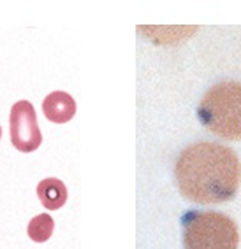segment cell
Masks as SVG:
<instances>
[{
    "instance_id": "3",
    "label": "cell",
    "mask_w": 241,
    "mask_h": 249,
    "mask_svg": "<svg viewBox=\"0 0 241 249\" xmlns=\"http://www.w3.org/2000/svg\"><path fill=\"white\" fill-rule=\"evenodd\" d=\"M185 249H238L240 231L227 214L196 211L183 218Z\"/></svg>"
},
{
    "instance_id": "8",
    "label": "cell",
    "mask_w": 241,
    "mask_h": 249,
    "mask_svg": "<svg viewBox=\"0 0 241 249\" xmlns=\"http://www.w3.org/2000/svg\"><path fill=\"white\" fill-rule=\"evenodd\" d=\"M0 139H2V128H0Z\"/></svg>"
},
{
    "instance_id": "5",
    "label": "cell",
    "mask_w": 241,
    "mask_h": 249,
    "mask_svg": "<svg viewBox=\"0 0 241 249\" xmlns=\"http://www.w3.org/2000/svg\"><path fill=\"white\" fill-rule=\"evenodd\" d=\"M42 112L51 123H67L76 114V102L65 91H53L42 100Z\"/></svg>"
},
{
    "instance_id": "6",
    "label": "cell",
    "mask_w": 241,
    "mask_h": 249,
    "mask_svg": "<svg viewBox=\"0 0 241 249\" xmlns=\"http://www.w3.org/2000/svg\"><path fill=\"white\" fill-rule=\"evenodd\" d=\"M37 196L48 211H57L67 202V186L57 178H46L37 184Z\"/></svg>"
},
{
    "instance_id": "1",
    "label": "cell",
    "mask_w": 241,
    "mask_h": 249,
    "mask_svg": "<svg viewBox=\"0 0 241 249\" xmlns=\"http://www.w3.org/2000/svg\"><path fill=\"white\" fill-rule=\"evenodd\" d=\"M181 195L196 204H223L234 198L241 184L236 151L217 142H197L183 149L174 165Z\"/></svg>"
},
{
    "instance_id": "7",
    "label": "cell",
    "mask_w": 241,
    "mask_h": 249,
    "mask_svg": "<svg viewBox=\"0 0 241 249\" xmlns=\"http://www.w3.org/2000/svg\"><path fill=\"white\" fill-rule=\"evenodd\" d=\"M55 221L49 214H39L36 218H32L28 223L27 233L34 242H46L49 237L53 235Z\"/></svg>"
},
{
    "instance_id": "4",
    "label": "cell",
    "mask_w": 241,
    "mask_h": 249,
    "mask_svg": "<svg viewBox=\"0 0 241 249\" xmlns=\"http://www.w3.org/2000/svg\"><path fill=\"white\" fill-rule=\"evenodd\" d=\"M9 134L13 146L21 153H32L42 142L36 109L28 100H20L11 107Z\"/></svg>"
},
{
    "instance_id": "2",
    "label": "cell",
    "mask_w": 241,
    "mask_h": 249,
    "mask_svg": "<svg viewBox=\"0 0 241 249\" xmlns=\"http://www.w3.org/2000/svg\"><path fill=\"white\" fill-rule=\"evenodd\" d=\"M202 126L225 141L241 139V83L222 81L211 86L197 107Z\"/></svg>"
}]
</instances>
